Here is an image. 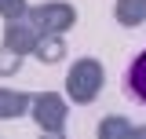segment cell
Returning <instances> with one entry per match:
<instances>
[{"label":"cell","instance_id":"3957f363","mask_svg":"<svg viewBox=\"0 0 146 139\" xmlns=\"http://www.w3.org/2000/svg\"><path fill=\"white\" fill-rule=\"evenodd\" d=\"M29 114H33V121L40 132H48V136H62L66 132V99L62 95H55V92H40L33 95V103H29Z\"/></svg>","mask_w":146,"mask_h":139},{"label":"cell","instance_id":"ba28073f","mask_svg":"<svg viewBox=\"0 0 146 139\" xmlns=\"http://www.w3.org/2000/svg\"><path fill=\"white\" fill-rule=\"evenodd\" d=\"M113 18L121 22V26H143L146 22V0H117V7H113Z\"/></svg>","mask_w":146,"mask_h":139},{"label":"cell","instance_id":"52a82bcc","mask_svg":"<svg viewBox=\"0 0 146 139\" xmlns=\"http://www.w3.org/2000/svg\"><path fill=\"white\" fill-rule=\"evenodd\" d=\"M99 136L102 139H143L146 128H139V124L124 121V117H102V124H99Z\"/></svg>","mask_w":146,"mask_h":139},{"label":"cell","instance_id":"7a4b0ae2","mask_svg":"<svg viewBox=\"0 0 146 139\" xmlns=\"http://www.w3.org/2000/svg\"><path fill=\"white\" fill-rule=\"evenodd\" d=\"M26 18L40 29V37H44V33H58V37H62L66 29H73L77 7H73V4H62V0H51V4H36V7H29Z\"/></svg>","mask_w":146,"mask_h":139},{"label":"cell","instance_id":"30bf717a","mask_svg":"<svg viewBox=\"0 0 146 139\" xmlns=\"http://www.w3.org/2000/svg\"><path fill=\"white\" fill-rule=\"evenodd\" d=\"M22 59H26V55L11 51V48H0V77H11V73H18V70H22Z\"/></svg>","mask_w":146,"mask_h":139},{"label":"cell","instance_id":"9c48e42d","mask_svg":"<svg viewBox=\"0 0 146 139\" xmlns=\"http://www.w3.org/2000/svg\"><path fill=\"white\" fill-rule=\"evenodd\" d=\"M36 59L40 62H48V66H55V62H62L66 59V44H62V37L58 33H44L40 40H36Z\"/></svg>","mask_w":146,"mask_h":139},{"label":"cell","instance_id":"8fae6325","mask_svg":"<svg viewBox=\"0 0 146 139\" xmlns=\"http://www.w3.org/2000/svg\"><path fill=\"white\" fill-rule=\"evenodd\" d=\"M26 0H0V15H4V22H15V18H26Z\"/></svg>","mask_w":146,"mask_h":139},{"label":"cell","instance_id":"6da1fadb","mask_svg":"<svg viewBox=\"0 0 146 139\" xmlns=\"http://www.w3.org/2000/svg\"><path fill=\"white\" fill-rule=\"evenodd\" d=\"M102 81H106V73H102V62L99 59H77L66 73V95H70L73 103H95L99 99V92H102Z\"/></svg>","mask_w":146,"mask_h":139},{"label":"cell","instance_id":"277c9868","mask_svg":"<svg viewBox=\"0 0 146 139\" xmlns=\"http://www.w3.org/2000/svg\"><path fill=\"white\" fill-rule=\"evenodd\" d=\"M36 40H40V29L26 18H15V22H4V48H11L18 55L36 51Z\"/></svg>","mask_w":146,"mask_h":139},{"label":"cell","instance_id":"8992f818","mask_svg":"<svg viewBox=\"0 0 146 139\" xmlns=\"http://www.w3.org/2000/svg\"><path fill=\"white\" fill-rule=\"evenodd\" d=\"M33 103V95L26 92H15V88H0V121H11V117H22Z\"/></svg>","mask_w":146,"mask_h":139},{"label":"cell","instance_id":"5b68a950","mask_svg":"<svg viewBox=\"0 0 146 139\" xmlns=\"http://www.w3.org/2000/svg\"><path fill=\"white\" fill-rule=\"evenodd\" d=\"M124 92L146 106V48L135 55V59H131V66L124 70Z\"/></svg>","mask_w":146,"mask_h":139}]
</instances>
